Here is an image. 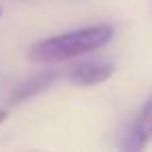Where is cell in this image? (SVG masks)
<instances>
[{
	"label": "cell",
	"mask_w": 152,
	"mask_h": 152,
	"mask_svg": "<svg viewBox=\"0 0 152 152\" xmlns=\"http://www.w3.org/2000/svg\"><path fill=\"white\" fill-rule=\"evenodd\" d=\"M113 34H115V29L108 23L67 31V34L36 42L34 46H29L27 58L31 63H42V65L63 63V61H69V58H75L86 52L102 48L104 44H108L113 40Z\"/></svg>",
	"instance_id": "cell-1"
},
{
	"label": "cell",
	"mask_w": 152,
	"mask_h": 152,
	"mask_svg": "<svg viewBox=\"0 0 152 152\" xmlns=\"http://www.w3.org/2000/svg\"><path fill=\"white\" fill-rule=\"evenodd\" d=\"M115 71V65L108 61H86L75 65L69 71V79L75 86H96L106 81Z\"/></svg>",
	"instance_id": "cell-2"
},
{
	"label": "cell",
	"mask_w": 152,
	"mask_h": 152,
	"mask_svg": "<svg viewBox=\"0 0 152 152\" xmlns=\"http://www.w3.org/2000/svg\"><path fill=\"white\" fill-rule=\"evenodd\" d=\"M150 140H152V96L144 102L142 110L137 113V117H135V121H133V125L129 129L125 148L144 150Z\"/></svg>",
	"instance_id": "cell-3"
},
{
	"label": "cell",
	"mask_w": 152,
	"mask_h": 152,
	"mask_svg": "<svg viewBox=\"0 0 152 152\" xmlns=\"http://www.w3.org/2000/svg\"><path fill=\"white\" fill-rule=\"evenodd\" d=\"M56 77H58V73H56V71H44V73L34 75L31 79L23 81V83H21V86L11 94L9 104H11V106H15V104H21V102H27V100L36 98L38 94L46 92V90L56 81Z\"/></svg>",
	"instance_id": "cell-4"
},
{
	"label": "cell",
	"mask_w": 152,
	"mask_h": 152,
	"mask_svg": "<svg viewBox=\"0 0 152 152\" xmlns=\"http://www.w3.org/2000/svg\"><path fill=\"white\" fill-rule=\"evenodd\" d=\"M7 117H9V110H7V108H0V123H2Z\"/></svg>",
	"instance_id": "cell-5"
},
{
	"label": "cell",
	"mask_w": 152,
	"mask_h": 152,
	"mask_svg": "<svg viewBox=\"0 0 152 152\" xmlns=\"http://www.w3.org/2000/svg\"><path fill=\"white\" fill-rule=\"evenodd\" d=\"M0 15H2V9H0Z\"/></svg>",
	"instance_id": "cell-6"
}]
</instances>
